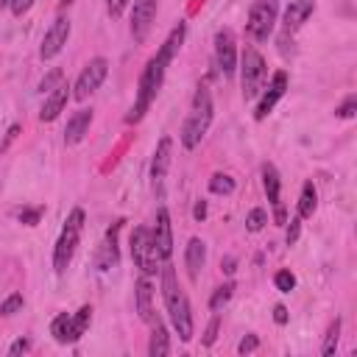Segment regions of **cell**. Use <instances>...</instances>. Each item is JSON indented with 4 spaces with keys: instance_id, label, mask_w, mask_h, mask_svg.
<instances>
[{
    "instance_id": "obj_1",
    "label": "cell",
    "mask_w": 357,
    "mask_h": 357,
    "mask_svg": "<svg viewBox=\"0 0 357 357\" xmlns=\"http://www.w3.org/2000/svg\"><path fill=\"white\" fill-rule=\"evenodd\" d=\"M162 298H165V307H167V315H170V324L176 329V335L190 343L192 340V310H190V301H187V293L178 287V279H176V271L165 262L162 265Z\"/></svg>"
},
{
    "instance_id": "obj_19",
    "label": "cell",
    "mask_w": 357,
    "mask_h": 357,
    "mask_svg": "<svg viewBox=\"0 0 357 357\" xmlns=\"http://www.w3.org/2000/svg\"><path fill=\"white\" fill-rule=\"evenodd\" d=\"M204 262H206V243L201 237H190V243L184 248V265H187L190 279H198Z\"/></svg>"
},
{
    "instance_id": "obj_33",
    "label": "cell",
    "mask_w": 357,
    "mask_h": 357,
    "mask_svg": "<svg viewBox=\"0 0 357 357\" xmlns=\"http://www.w3.org/2000/svg\"><path fill=\"white\" fill-rule=\"evenodd\" d=\"M354 112H357V95H349V98L335 109V114H337L340 120H351V117H354Z\"/></svg>"
},
{
    "instance_id": "obj_39",
    "label": "cell",
    "mask_w": 357,
    "mask_h": 357,
    "mask_svg": "<svg viewBox=\"0 0 357 357\" xmlns=\"http://www.w3.org/2000/svg\"><path fill=\"white\" fill-rule=\"evenodd\" d=\"M31 6H33V0H11V14L14 17H22V14H28L31 11Z\"/></svg>"
},
{
    "instance_id": "obj_45",
    "label": "cell",
    "mask_w": 357,
    "mask_h": 357,
    "mask_svg": "<svg viewBox=\"0 0 357 357\" xmlns=\"http://www.w3.org/2000/svg\"><path fill=\"white\" fill-rule=\"evenodd\" d=\"M11 6V0H0V8H8Z\"/></svg>"
},
{
    "instance_id": "obj_7",
    "label": "cell",
    "mask_w": 357,
    "mask_h": 357,
    "mask_svg": "<svg viewBox=\"0 0 357 357\" xmlns=\"http://www.w3.org/2000/svg\"><path fill=\"white\" fill-rule=\"evenodd\" d=\"M276 17H279V0H257L248 8V20H245L248 36L257 39V42H265L273 33Z\"/></svg>"
},
{
    "instance_id": "obj_44",
    "label": "cell",
    "mask_w": 357,
    "mask_h": 357,
    "mask_svg": "<svg viewBox=\"0 0 357 357\" xmlns=\"http://www.w3.org/2000/svg\"><path fill=\"white\" fill-rule=\"evenodd\" d=\"M234 265H237V262H234V257H226V259L220 262V268H223L226 273H234Z\"/></svg>"
},
{
    "instance_id": "obj_30",
    "label": "cell",
    "mask_w": 357,
    "mask_h": 357,
    "mask_svg": "<svg viewBox=\"0 0 357 357\" xmlns=\"http://www.w3.org/2000/svg\"><path fill=\"white\" fill-rule=\"evenodd\" d=\"M273 284H276V290H279V293H290V290L296 287V276H293V271H287V268L276 271Z\"/></svg>"
},
{
    "instance_id": "obj_6",
    "label": "cell",
    "mask_w": 357,
    "mask_h": 357,
    "mask_svg": "<svg viewBox=\"0 0 357 357\" xmlns=\"http://www.w3.org/2000/svg\"><path fill=\"white\" fill-rule=\"evenodd\" d=\"M128 248H131V259L142 271V276H156L162 271L165 262L156 254V245H153V237H151L148 226H134V231L128 237Z\"/></svg>"
},
{
    "instance_id": "obj_21",
    "label": "cell",
    "mask_w": 357,
    "mask_h": 357,
    "mask_svg": "<svg viewBox=\"0 0 357 357\" xmlns=\"http://www.w3.org/2000/svg\"><path fill=\"white\" fill-rule=\"evenodd\" d=\"M50 335L56 337V343H75V340H81L78 332H75L73 315H67V312H59V315L50 321Z\"/></svg>"
},
{
    "instance_id": "obj_20",
    "label": "cell",
    "mask_w": 357,
    "mask_h": 357,
    "mask_svg": "<svg viewBox=\"0 0 357 357\" xmlns=\"http://www.w3.org/2000/svg\"><path fill=\"white\" fill-rule=\"evenodd\" d=\"M137 312L142 321H153V284H151V276H139L137 279Z\"/></svg>"
},
{
    "instance_id": "obj_9",
    "label": "cell",
    "mask_w": 357,
    "mask_h": 357,
    "mask_svg": "<svg viewBox=\"0 0 357 357\" xmlns=\"http://www.w3.org/2000/svg\"><path fill=\"white\" fill-rule=\"evenodd\" d=\"M170 159H173V139L162 137L156 142V151H153V159H151V187H153L159 201L165 198V176H167Z\"/></svg>"
},
{
    "instance_id": "obj_23",
    "label": "cell",
    "mask_w": 357,
    "mask_h": 357,
    "mask_svg": "<svg viewBox=\"0 0 357 357\" xmlns=\"http://www.w3.org/2000/svg\"><path fill=\"white\" fill-rule=\"evenodd\" d=\"M262 187H265V195H268V204H282L279 201V195H282V178H279V170L271 165V162H265L262 165Z\"/></svg>"
},
{
    "instance_id": "obj_31",
    "label": "cell",
    "mask_w": 357,
    "mask_h": 357,
    "mask_svg": "<svg viewBox=\"0 0 357 357\" xmlns=\"http://www.w3.org/2000/svg\"><path fill=\"white\" fill-rule=\"evenodd\" d=\"M89 321H92V307H89V304H84V307H81V310L73 315V324H75V332H78V337L86 332Z\"/></svg>"
},
{
    "instance_id": "obj_34",
    "label": "cell",
    "mask_w": 357,
    "mask_h": 357,
    "mask_svg": "<svg viewBox=\"0 0 357 357\" xmlns=\"http://www.w3.org/2000/svg\"><path fill=\"white\" fill-rule=\"evenodd\" d=\"M284 226H287V231H284V243H287V245H296V243H298V234H301V218L296 215V218H290Z\"/></svg>"
},
{
    "instance_id": "obj_22",
    "label": "cell",
    "mask_w": 357,
    "mask_h": 357,
    "mask_svg": "<svg viewBox=\"0 0 357 357\" xmlns=\"http://www.w3.org/2000/svg\"><path fill=\"white\" fill-rule=\"evenodd\" d=\"M153 324V329H151V340H148V354L151 357H165V354H170V337H167V329H165V324L156 318V321H151Z\"/></svg>"
},
{
    "instance_id": "obj_35",
    "label": "cell",
    "mask_w": 357,
    "mask_h": 357,
    "mask_svg": "<svg viewBox=\"0 0 357 357\" xmlns=\"http://www.w3.org/2000/svg\"><path fill=\"white\" fill-rule=\"evenodd\" d=\"M218 326H220V315L215 312V315H212V321L206 324V332H204V346H212V343H215V337H218Z\"/></svg>"
},
{
    "instance_id": "obj_16",
    "label": "cell",
    "mask_w": 357,
    "mask_h": 357,
    "mask_svg": "<svg viewBox=\"0 0 357 357\" xmlns=\"http://www.w3.org/2000/svg\"><path fill=\"white\" fill-rule=\"evenodd\" d=\"M315 11V0H293L287 8H284V20H282V28L284 33H296Z\"/></svg>"
},
{
    "instance_id": "obj_25",
    "label": "cell",
    "mask_w": 357,
    "mask_h": 357,
    "mask_svg": "<svg viewBox=\"0 0 357 357\" xmlns=\"http://www.w3.org/2000/svg\"><path fill=\"white\" fill-rule=\"evenodd\" d=\"M340 318H335L332 324H329V329H326V335H324V346H321V354L324 357H329V354H335V349H337V340H340Z\"/></svg>"
},
{
    "instance_id": "obj_10",
    "label": "cell",
    "mask_w": 357,
    "mask_h": 357,
    "mask_svg": "<svg viewBox=\"0 0 357 357\" xmlns=\"http://www.w3.org/2000/svg\"><path fill=\"white\" fill-rule=\"evenodd\" d=\"M287 73L284 70H276L273 75H271V84H268V89H262L259 92V100H257V109H254V120H265L273 109H276V103L284 98V92H287Z\"/></svg>"
},
{
    "instance_id": "obj_17",
    "label": "cell",
    "mask_w": 357,
    "mask_h": 357,
    "mask_svg": "<svg viewBox=\"0 0 357 357\" xmlns=\"http://www.w3.org/2000/svg\"><path fill=\"white\" fill-rule=\"evenodd\" d=\"M92 109H78L70 120H67V128H64V145H78L86 134H89V126H92Z\"/></svg>"
},
{
    "instance_id": "obj_15",
    "label": "cell",
    "mask_w": 357,
    "mask_h": 357,
    "mask_svg": "<svg viewBox=\"0 0 357 357\" xmlns=\"http://www.w3.org/2000/svg\"><path fill=\"white\" fill-rule=\"evenodd\" d=\"M73 86L67 84V81H61L56 89H50L47 95H45V103H42V112H39V120L42 123H53L61 112H64V106H67V100L73 98V92H70Z\"/></svg>"
},
{
    "instance_id": "obj_42",
    "label": "cell",
    "mask_w": 357,
    "mask_h": 357,
    "mask_svg": "<svg viewBox=\"0 0 357 357\" xmlns=\"http://www.w3.org/2000/svg\"><path fill=\"white\" fill-rule=\"evenodd\" d=\"M273 321H276L279 326L287 324V307H284V304H276V307H273Z\"/></svg>"
},
{
    "instance_id": "obj_26",
    "label": "cell",
    "mask_w": 357,
    "mask_h": 357,
    "mask_svg": "<svg viewBox=\"0 0 357 357\" xmlns=\"http://www.w3.org/2000/svg\"><path fill=\"white\" fill-rule=\"evenodd\" d=\"M209 190H212L215 195H231V192H234V178H231L229 173H215V176L209 178Z\"/></svg>"
},
{
    "instance_id": "obj_41",
    "label": "cell",
    "mask_w": 357,
    "mask_h": 357,
    "mask_svg": "<svg viewBox=\"0 0 357 357\" xmlns=\"http://www.w3.org/2000/svg\"><path fill=\"white\" fill-rule=\"evenodd\" d=\"M20 131H22V126H20V123H14V126H11L8 131H6V139L0 142V151H6V148H8V145H11L14 139H17V134H20Z\"/></svg>"
},
{
    "instance_id": "obj_13",
    "label": "cell",
    "mask_w": 357,
    "mask_h": 357,
    "mask_svg": "<svg viewBox=\"0 0 357 357\" xmlns=\"http://www.w3.org/2000/svg\"><path fill=\"white\" fill-rule=\"evenodd\" d=\"M151 237H153V245H156L159 259L167 262L170 254H173V223H170V212H167V206H159V209H156V220H153Z\"/></svg>"
},
{
    "instance_id": "obj_14",
    "label": "cell",
    "mask_w": 357,
    "mask_h": 357,
    "mask_svg": "<svg viewBox=\"0 0 357 357\" xmlns=\"http://www.w3.org/2000/svg\"><path fill=\"white\" fill-rule=\"evenodd\" d=\"M156 6L159 0H134V8H131V36L134 42H145L153 20H156Z\"/></svg>"
},
{
    "instance_id": "obj_24",
    "label": "cell",
    "mask_w": 357,
    "mask_h": 357,
    "mask_svg": "<svg viewBox=\"0 0 357 357\" xmlns=\"http://www.w3.org/2000/svg\"><path fill=\"white\" fill-rule=\"evenodd\" d=\"M315 209H318V190H315L312 181H304L301 195H298V218H301V220H304V218H312Z\"/></svg>"
},
{
    "instance_id": "obj_40",
    "label": "cell",
    "mask_w": 357,
    "mask_h": 357,
    "mask_svg": "<svg viewBox=\"0 0 357 357\" xmlns=\"http://www.w3.org/2000/svg\"><path fill=\"white\" fill-rule=\"evenodd\" d=\"M28 349H31V340H28V337H20V340H14V343L8 346V354L17 357V354H25Z\"/></svg>"
},
{
    "instance_id": "obj_8",
    "label": "cell",
    "mask_w": 357,
    "mask_h": 357,
    "mask_svg": "<svg viewBox=\"0 0 357 357\" xmlns=\"http://www.w3.org/2000/svg\"><path fill=\"white\" fill-rule=\"evenodd\" d=\"M106 75H109V61H106L103 56L89 59V61L84 64V70L78 73L75 84H73V98H75V100H86V98L103 84Z\"/></svg>"
},
{
    "instance_id": "obj_36",
    "label": "cell",
    "mask_w": 357,
    "mask_h": 357,
    "mask_svg": "<svg viewBox=\"0 0 357 357\" xmlns=\"http://www.w3.org/2000/svg\"><path fill=\"white\" fill-rule=\"evenodd\" d=\"M254 349H259V337H257V335H245V337L237 343V351H240V354H251Z\"/></svg>"
},
{
    "instance_id": "obj_37",
    "label": "cell",
    "mask_w": 357,
    "mask_h": 357,
    "mask_svg": "<svg viewBox=\"0 0 357 357\" xmlns=\"http://www.w3.org/2000/svg\"><path fill=\"white\" fill-rule=\"evenodd\" d=\"M39 218H42V206H36V209H22V212H20V220H22L25 226H36Z\"/></svg>"
},
{
    "instance_id": "obj_3",
    "label": "cell",
    "mask_w": 357,
    "mask_h": 357,
    "mask_svg": "<svg viewBox=\"0 0 357 357\" xmlns=\"http://www.w3.org/2000/svg\"><path fill=\"white\" fill-rule=\"evenodd\" d=\"M212 114H215L212 95H209V89H206L204 84H198V89H195V95H192L190 114H187V120H184V126H181V134H178V139H181V145H184L187 151H192V148L201 145V139L206 137V131H209V126H212Z\"/></svg>"
},
{
    "instance_id": "obj_32",
    "label": "cell",
    "mask_w": 357,
    "mask_h": 357,
    "mask_svg": "<svg viewBox=\"0 0 357 357\" xmlns=\"http://www.w3.org/2000/svg\"><path fill=\"white\" fill-rule=\"evenodd\" d=\"M61 81H64V73L56 67V70H50V73H47V75L39 81V92H45V95H47V92H50V89H56Z\"/></svg>"
},
{
    "instance_id": "obj_28",
    "label": "cell",
    "mask_w": 357,
    "mask_h": 357,
    "mask_svg": "<svg viewBox=\"0 0 357 357\" xmlns=\"http://www.w3.org/2000/svg\"><path fill=\"white\" fill-rule=\"evenodd\" d=\"M265 223H268V212H265L262 206H254V209L248 212V218H245V229H248V231H262Z\"/></svg>"
},
{
    "instance_id": "obj_29",
    "label": "cell",
    "mask_w": 357,
    "mask_h": 357,
    "mask_svg": "<svg viewBox=\"0 0 357 357\" xmlns=\"http://www.w3.org/2000/svg\"><path fill=\"white\" fill-rule=\"evenodd\" d=\"M22 304H25V298H22V293H11V296H6L3 298V304H0V315H17L20 310H22Z\"/></svg>"
},
{
    "instance_id": "obj_27",
    "label": "cell",
    "mask_w": 357,
    "mask_h": 357,
    "mask_svg": "<svg viewBox=\"0 0 357 357\" xmlns=\"http://www.w3.org/2000/svg\"><path fill=\"white\" fill-rule=\"evenodd\" d=\"M231 293H234V284H231V282L220 284V287L212 293V298H209V310H212V312H220V310H223V304H229Z\"/></svg>"
},
{
    "instance_id": "obj_11",
    "label": "cell",
    "mask_w": 357,
    "mask_h": 357,
    "mask_svg": "<svg viewBox=\"0 0 357 357\" xmlns=\"http://www.w3.org/2000/svg\"><path fill=\"white\" fill-rule=\"evenodd\" d=\"M70 31H73V25H70V20L61 14V17H56L53 20V25L45 31V36H42V47H39V56L45 59V61H50V59H56L61 50H64V45H67V39H70Z\"/></svg>"
},
{
    "instance_id": "obj_12",
    "label": "cell",
    "mask_w": 357,
    "mask_h": 357,
    "mask_svg": "<svg viewBox=\"0 0 357 357\" xmlns=\"http://www.w3.org/2000/svg\"><path fill=\"white\" fill-rule=\"evenodd\" d=\"M215 64L226 78L234 75V70H237V45H234V33L229 28H220L215 33Z\"/></svg>"
},
{
    "instance_id": "obj_2",
    "label": "cell",
    "mask_w": 357,
    "mask_h": 357,
    "mask_svg": "<svg viewBox=\"0 0 357 357\" xmlns=\"http://www.w3.org/2000/svg\"><path fill=\"white\" fill-rule=\"evenodd\" d=\"M167 64H170V59H167L162 50H156V56H151V59H148V64H145V67H142V73H139L137 100H134L131 112L126 114V123H139V120L145 117V112L151 109V103L156 100V95H159L162 84H165Z\"/></svg>"
},
{
    "instance_id": "obj_18",
    "label": "cell",
    "mask_w": 357,
    "mask_h": 357,
    "mask_svg": "<svg viewBox=\"0 0 357 357\" xmlns=\"http://www.w3.org/2000/svg\"><path fill=\"white\" fill-rule=\"evenodd\" d=\"M120 226H123V220L109 226V231H106V237L98 248V271H109V268L117 265V259H120L117 257V231H120Z\"/></svg>"
},
{
    "instance_id": "obj_43",
    "label": "cell",
    "mask_w": 357,
    "mask_h": 357,
    "mask_svg": "<svg viewBox=\"0 0 357 357\" xmlns=\"http://www.w3.org/2000/svg\"><path fill=\"white\" fill-rule=\"evenodd\" d=\"M192 218H195V220H204V218H206V201H195V206H192Z\"/></svg>"
},
{
    "instance_id": "obj_38",
    "label": "cell",
    "mask_w": 357,
    "mask_h": 357,
    "mask_svg": "<svg viewBox=\"0 0 357 357\" xmlns=\"http://www.w3.org/2000/svg\"><path fill=\"white\" fill-rule=\"evenodd\" d=\"M126 6H128V0H106V11H109V17H112V20L123 17Z\"/></svg>"
},
{
    "instance_id": "obj_5",
    "label": "cell",
    "mask_w": 357,
    "mask_h": 357,
    "mask_svg": "<svg viewBox=\"0 0 357 357\" xmlns=\"http://www.w3.org/2000/svg\"><path fill=\"white\" fill-rule=\"evenodd\" d=\"M268 81V67L265 59L257 47H245L243 50V61H240V86H243V100L251 103L259 98V92L265 89Z\"/></svg>"
},
{
    "instance_id": "obj_4",
    "label": "cell",
    "mask_w": 357,
    "mask_h": 357,
    "mask_svg": "<svg viewBox=\"0 0 357 357\" xmlns=\"http://www.w3.org/2000/svg\"><path fill=\"white\" fill-rule=\"evenodd\" d=\"M81 231H84V209L75 206V209L67 215L64 229H61V234H59V240H56V248H53V271H56L59 276L70 268V262H73V257H75V248H78V240H81Z\"/></svg>"
}]
</instances>
